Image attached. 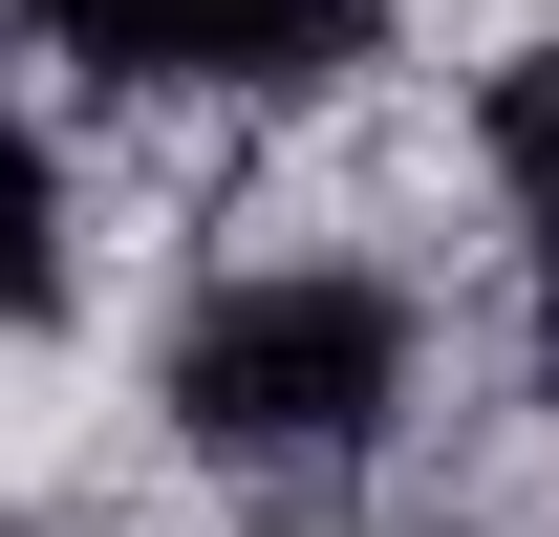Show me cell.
I'll list each match as a JSON object with an SVG mask.
<instances>
[{
    "label": "cell",
    "instance_id": "obj_1",
    "mask_svg": "<svg viewBox=\"0 0 559 537\" xmlns=\"http://www.w3.org/2000/svg\"><path fill=\"white\" fill-rule=\"evenodd\" d=\"M409 408V301L388 279H323V259H259L173 323V430L194 452H366Z\"/></svg>",
    "mask_w": 559,
    "mask_h": 537
},
{
    "label": "cell",
    "instance_id": "obj_2",
    "mask_svg": "<svg viewBox=\"0 0 559 537\" xmlns=\"http://www.w3.org/2000/svg\"><path fill=\"white\" fill-rule=\"evenodd\" d=\"M22 44L86 86H345L388 0H22Z\"/></svg>",
    "mask_w": 559,
    "mask_h": 537
},
{
    "label": "cell",
    "instance_id": "obj_4",
    "mask_svg": "<svg viewBox=\"0 0 559 537\" xmlns=\"http://www.w3.org/2000/svg\"><path fill=\"white\" fill-rule=\"evenodd\" d=\"M44 301H66V172H44V151L0 130V344L44 323Z\"/></svg>",
    "mask_w": 559,
    "mask_h": 537
},
{
    "label": "cell",
    "instance_id": "obj_3",
    "mask_svg": "<svg viewBox=\"0 0 559 537\" xmlns=\"http://www.w3.org/2000/svg\"><path fill=\"white\" fill-rule=\"evenodd\" d=\"M474 151H495V194L538 215V259H559V44H516V65H495V108H474Z\"/></svg>",
    "mask_w": 559,
    "mask_h": 537
}]
</instances>
